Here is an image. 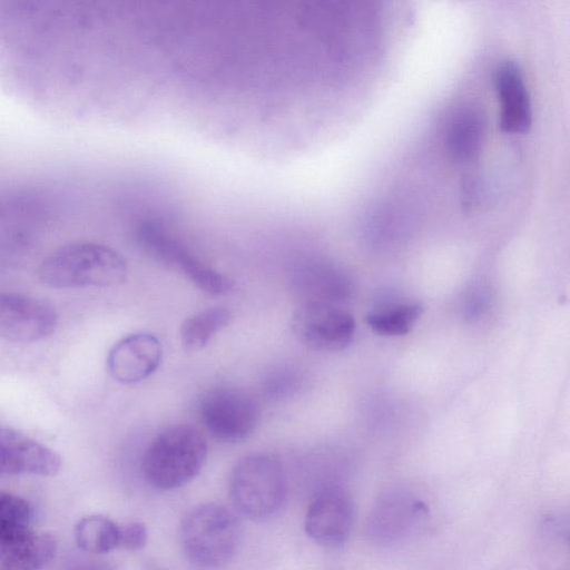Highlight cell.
<instances>
[{
    "instance_id": "ffe728a7",
    "label": "cell",
    "mask_w": 570,
    "mask_h": 570,
    "mask_svg": "<svg viewBox=\"0 0 570 570\" xmlns=\"http://www.w3.org/2000/svg\"><path fill=\"white\" fill-rule=\"evenodd\" d=\"M31 508L20 497L0 492V552L27 537L30 527Z\"/></svg>"
},
{
    "instance_id": "e0dca14e",
    "label": "cell",
    "mask_w": 570,
    "mask_h": 570,
    "mask_svg": "<svg viewBox=\"0 0 570 570\" xmlns=\"http://www.w3.org/2000/svg\"><path fill=\"white\" fill-rule=\"evenodd\" d=\"M57 553L55 537L32 530L0 553V569L30 570L49 563Z\"/></svg>"
},
{
    "instance_id": "7402d4cb",
    "label": "cell",
    "mask_w": 570,
    "mask_h": 570,
    "mask_svg": "<svg viewBox=\"0 0 570 570\" xmlns=\"http://www.w3.org/2000/svg\"><path fill=\"white\" fill-rule=\"evenodd\" d=\"M147 543V529L139 521H130L119 525L118 547L137 551Z\"/></svg>"
},
{
    "instance_id": "5b68a950",
    "label": "cell",
    "mask_w": 570,
    "mask_h": 570,
    "mask_svg": "<svg viewBox=\"0 0 570 570\" xmlns=\"http://www.w3.org/2000/svg\"><path fill=\"white\" fill-rule=\"evenodd\" d=\"M229 495L237 512L250 520L276 514L287 497V479L279 459L269 453H253L234 466Z\"/></svg>"
},
{
    "instance_id": "2e32d148",
    "label": "cell",
    "mask_w": 570,
    "mask_h": 570,
    "mask_svg": "<svg viewBox=\"0 0 570 570\" xmlns=\"http://www.w3.org/2000/svg\"><path fill=\"white\" fill-rule=\"evenodd\" d=\"M485 139V116L478 108L466 107L452 118L445 135V146L453 160L466 164L480 156Z\"/></svg>"
},
{
    "instance_id": "5bb4252c",
    "label": "cell",
    "mask_w": 570,
    "mask_h": 570,
    "mask_svg": "<svg viewBox=\"0 0 570 570\" xmlns=\"http://www.w3.org/2000/svg\"><path fill=\"white\" fill-rule=\"evenodd\" d=\"M493 81L501 107V130L524 134L531 126L532 112L521 69L514 61H502L494 70Z\"/></svg>"
},
{
    "instance_id": "9c48e42d",
    "label": "cell",
    "mask_w": 570,
    "mask_h": 570,
    "mask_svg": "<svg viewBox=\"0 0 570 570\" xmlns=\"http://www.w3.org/2000/svg\"><path fill=\"white\" fill-rule=\"evenodd\" d=\"M354 523V504L340 487L322 490L309 503L305 531L317 544L338 549L348 540Z\"/></svg>"
},
{
    "instance_id": "8fae6325",
    "label": "cell",
    "mask_w": 570,
    "mask_h": 570,
    "mask_svg": "<svg viewBox=\"0 0 570 570\" xmlns=\"http://www.w3.org/2000/svg\"><path fill=\"white\" fill-rule=\"evenodd\" d=\"M161 343L151 333H131L121 337L107 356L109 374L119 383L134 384L150 376L159 366Z\"/></svg>"
},
{
    "instance_id": "44dd1931",
    "label": "cell",
    "mask_w": 570,
    "mask_h": 570,
    "mask_svg": "<svg viewBox=\"0 0 570 570\" xmlns=\"http://www.w3.org/2000/svg\"><path fill=\"white\" fill-rule=\"evenodd\" d=\"M75 538L86 552L107 553L118 547L119 525L106 517L89 515L77 523Z\"/></svg>"
},
{
    "instance_id": "7a4b0ae2",
    "label": "cell",
    "mask_w": 570,
    "mask_h": 570,
    "mask_svg": "<svg viewBox=\"0 0 570 570\" xmlns=\"http://www.w3.org/2000/svg\"><path fill=\"white\" fill-rule=\"evenodd\" d=\"M127 262L114 248L79 242L59 247L38 268L40 281L53 288L109 287L127 278Z\"/></svg>"
},
{
    "instance_id": "7c38bea8",
    "label": "cell",
    "mask_w": 570,
    "mask_h": 570,
    "mask_svg": "<svg viewBox=\"0 0 570 570\" xmlns=\"http://www.w3.org/2000/svg\"><path fill=\"white\" fill-rule=\"evenodd\" d=\"M61 465L59 455L27 435L0 425V475L35 474L51 476Z\"/></svg>"
},
{
    "instance_id": "277c9868",
    "label": "cell",
    "mask_w": 570,
    "mask_h": 570,
    "mask_svg": "<svg viewBox=\"0 0 570 570\" xmlns=\"http://www.w3.org/2000/svg\"><path fill=\"white\" fill-rule=\"evenodd\" d=\"M207 459V443L195 428L175 424L158 433L146 449L141 470L155 489L174 490L191 481Z\"/></svg>"
},
{
    "instance_id": "9a60e30c",
    "label": "cell",
    "mask_w": 570,
    "mask_h": 570,
    "mask_svg": "<svg viewBox=\"0 0 570 570\" xmlns=\"http://www.w3.org/2000/svg\"><path fill=\"white\" fill-rule=\"evenodd\" d=\"M296 292L304 302L317 301L340 303L348 297L351 282L346 274L330 262L308 261L296 268L293 275Z\"/></svg>"
},
{
    "instance_id": "d6986e66",
    "label": "cell",
    "mask_w": 570,
    "mask_h": 570,
    "mask_svg": "<svg viewBox=\"0 0 570 570\" xmlns=\"http://www.w3.org/2000/svg\"><path fill=\"white\" fill-rule=\"evenodd\" d=\"M233 313L224 306H213L188 316L180 326L181 345L187 351H198L232 321Z\"/></svg>"
},
{
    "instance_id": "8992f818",
    "label": "cell",
    "mask_w": 570,
    "mask_h": 570,
    "mask_svg": "<svg viewBox=\"0 0 570 570\" xmlns=\"http://www.w3.org/2000/svg\"><path fill=\"white\" fill-rule=\"evenodd\" d=\"M136 238L148 256L177 269L200 291L223 295L233 288L230 277L203 263L165 226L144 222L137 228Z\"/></svg>"
},
{
    "instance_id": "ba28073f",
    "label": "cell",
    "mask_w": 570,
    "mask_h": 570,
    "mask_svg": "<svg viewBox=\"0 0 570 570\" xmlns=\"http://www.w3.org/2000/svg\"><path fill=\"white\" fill-rule=\"evenodd\" d=\"M295 336L307 347L321 352H337L354 340L355 320L337 303L303 302L292 317Z\"/></svg>"
},
{
    "instance_id": "4fadbf2b",
    "label": "cell",
    "mask_w": 570,
    "mask_h": 570,
    "mask_svg": "<svg viewBox=\"0 0 570 570\" xmlns=\"http://www.w3.org/2000/svg\"><path fill=\"white\" fill-rule=\"evenodd\" d=\"M423 502L403 492L384 495L373 508L370 535L383 544L402 540L426 514Z\"/></svg>"
},
{
    "instance_id": "30bf717a",
    "label": "cell",
    "mask_w": 570,
    "mask_h": 570,
    "mask_svg": "<svg viewBox=\"0 0 570 570\" xmlns=\"http://www.w3.org/2000/svg\"><path fill=\"white\" fill-rule=\"evenodd\" d=\"M57 314L46 301L0 293V338L14 343H31L52 334Z\"/></svg>"
},
{
    "instance_id": "ac0fdd59",
    "label": "cell",
    "mask_w": 570,
    "mask_h": 570,
    "mask_svg": "<svg viewBox=\"0 0 570 570\" xmlns=\"http://www.w3.org/2000/svg\"><path fill=\"white\" fill-rule=\"evenodd\" d=\"M422 313L419 302H386L367 313L366 323L380 335L401 336L411 332Z\"/></svg>"
},
{
    "instance_id": "52a82bcc",
    "label": "cell",
    "mask_w": 570,
    "mask_h": 570,
    "mask_svg": "<svg viewBox=\"0 0 570 570\" xmlns=\"http://www.w3.org/2000/svg\"><path fill=\"white\" fill-rule=\"evenodd\" d=\"M202 424L213 439L224 443L246 440L259 420V407L245 391L220 386L210 390L199 405Z\"/></svg>"
},
{
    "instance_id": "6da1fadb",
    "label": "cell",
    "mask_w": 570,
    "mask_h": 570,
    "mask_svg": "<svg viewBox=\"0 0 570 570\" xmlns=\"http://www.w3.org/2000/svg\"><path fill=\"white\" fill-rule=\"evenodd\" d=\"M315 0H94L110 92H271L292 76Z\"/></svg>"
},
{
    "instance_id": "3957f363",
    "label": "cell",
    "mask_w": 570,
    "mask_h": 570,
    "mask_svg": "<svg viewBox=\"0 0 570 570\" xmlns=\"http://www.w3.org/2000/svg\"><path fill=\"white\" fill-rule=\"evenodd\" d=\"M242 523L223 504L203 503L181 519L178 538L185 558L200 568H217L233 559L242 540Z\"/></svg>"
}]
</instances>
